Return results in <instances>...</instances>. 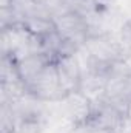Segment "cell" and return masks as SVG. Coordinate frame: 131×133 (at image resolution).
I'll list each match as a JSON object with an SVG mask.
<instances>
[{
	"label": "cell",
	"instance_id": "obj_1",
	"mask_svg": "<svg viewBox=\"0 0 131 133\" xmlns=\"http://www.w3.org/2000/svg\"><path fill=\"white\" fill-rule=\"evenodd\" d=\"M82 50L86 56L103 65H113L125 56V48L119 39V34L111 31L90 36Z\"/></svg>",
	"mask_w": 131,
	"mask_h": 133
},
{
	"label": "cell",
	"instance_id": "obj_2",
	"mask_svg": "<svg viewBox=\"0 0 131 133\" xmlns=\"http://www.w3.org/2000/svg\"><path fill=\"white\" fill-rule=\"evenodd\" d=\"M25 87L31 96L43 101V102H48V104L57 102L65 96V91H63L60 81H59V76H57L56 64L46 65Z\"/></svg>",
	"mask_w": 131,
	"mask_h": 133
},
{
	"label": "cell",
	"instance_id": "obj_3",
	"mask_svg": "<svg viewBox=\"0 0 131 133\" xmlns=\"http://www.w3.org/2000/svg\"><path fill=\"white\" fill-rule=\"evenodd\" d=\"M86 124L103 132L125 133V129L128 125V118L123 113H120L117 108H114L103 98L100 101L93 102V111Z\"/></svg>",
	"mask_w": 131,
	"mask_h": 133
},
{
	"label": "cell",
	"instance_id": "obj_4",
	"mask_svg": "<svg viewBox=\"0 0 131 133\" xmlns=\"http://www.w3.org/2000/svg\"><path fill=\"white\" fill-rule=\"evenodd\" d=\"M53 20H54L56 31L65 40L74 43L79 48H82L85 45L86 39L90 37L88 22H86L85 16L80 14L79 11H69L65 14L56 16V17H53Z\"/></svg>",
	"mask_w": 131,
	"mask_h": 133
},
{
	"label": "cell",
	"instance_id": "obj_5",
	"mask_svg": "<svg viewBox=\"0 0 131 133\" xmlns=\"http://www.w3.org/2000/svg\"><path fill=\"white\" fill-rule=\"evenodd\" d=\"M56 104L60 107L59 116L68 119L74 125V129L79 125H83L90 119L91 111H93V102L82 91L68 93L60 101H57Z\"/></svg>",
	"mask_w": 131,
	"mask_h": 133
},
{
	"label": "cell",
	"instance_id": "obj_6",
	"mask_svg": "<svg viewBox=\"0 0 131 133\" xmlns=\"http://www.w3.org/2000/svg\"><path fill=\"white\" fill-rule=\"evenodd\" d=\"M54 64H56L57 76H59V81H60V85H62L65 95L79 91L83 71H82V65H80L77 54L60 57Z\"/></svg>",
	"mask_w": 131,
	"mask_h": 133
},
{
	"label": "cell",
	"instance_id": "obj_7",
	"mask_svg": "<svg viewBox=\"0 0 131 133\" xmlns=\"http://www.w3.org/2000/svg\"><path fill=\"white\" fill-rule=\"evenodd\" d=\"M49 64H54L48 56H45L43 53H34L30 56H25L22 59L17 61V66H19V73L20 77L23 81V84L26 85L28 82H31L34 77Z\"/></svg>",
	"mask_w": 131,
	"mask_h": 133
},
{
	"label": "cell",
	"instance_id": "obj_8",
	"mask_svg": "<svg viewBox=\"0 0 131 133\" xmlns=\"http://www.w3.org/2000/svg\"><path fill=\"white\" fill-rule=\"evenodd\" d=\"M22 25H23V28L26 31H30L35 37H43V36L53 33L56 30L53 17L51 16H45V14L43 16H34L31 19L25 20Z\"/></svg>",
	"mask_w": 131,
	"mask_h": 133
},
{
	"label": "cell",
	"instance_id": "obj_9",
	"mask_svg": "<svg viewBox=\"0 0 131 133\" xmlns=\"http://www.w3.org/2000/svg\"><path fill=\"white\" fill-rule=\"evenodd\" d=\"M0 84H23L17 59L9 54H2V64H0Z\"/></svg>",
	"mask_w": 131,
	"mask_h": 133
},
{
	"label": "cell",
	"instance_id": "obj_10",
	"mask_svg": "<svg viewBox=\"0 0 131 133\" xmlns=\"http://www.w3.org/2000/svg\"><path fill=\"white\" fill-rule=\"evenodd\" d=\"M17 119L9 102H0V132L2 133H16Z\"/></svg>",
	"mask_w": 131,
	"mask_h": 133
},
{
	"label": "cell",
	"instance_id": "obj_11",
	"mask_svg": "<svg viewBox=\"0 0 131 133\" xmlns=\"http://www.w3.org/2000/svg\"><path fill=\"white\" fill-rule=\"evenodd\" d=\"M119 39L125 48V53H131V17L122 23L119 30Z\"/></svg>",
	"mask_w": 131,
	"mask_h": 133
},
{
	"label": "cell",
	"instance_id": "obj_12",
	"mask_svg": "<svg viewBox=\"0 0 131 133\" xmlns=\"http://www.w3.org/2000/svg\"><path fill=\"white\" fill-rule=\"evenodd\" d=\"M35 2H39V3H42V5H45V3H46V0H35Z\"/></svg>",
	"mask_w": 131,
	"mask_h": 133
}]
</instances>
